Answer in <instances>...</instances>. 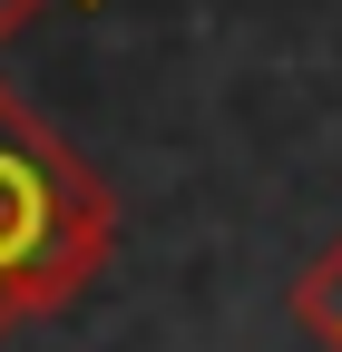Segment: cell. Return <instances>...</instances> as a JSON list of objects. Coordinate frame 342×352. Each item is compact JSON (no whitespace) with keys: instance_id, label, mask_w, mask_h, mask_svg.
Returning <instances> with one entry per match:
<instances>
[{"instance_id":"1","label":"cell","mask_w":342,"mask_h":352,"mask_svg":"<svg viewBox=\"0 0 342 352\" xmlns=\"http://www.w3.org/2000/svg\"><path fill=\"white\" fill-rule=\"evenodd\" d=\"M117 254V196L0 78V333L78 303Z\"/></svg>"},{"instance_id":"2","label":"cell","mask_w":342,"mask_h":352,"mask_svg":"<svg viewBox=\"0 0 342 352\" xmlns=\"http://www.w3.org/2000/svg\"><path fill=\"white\" fill-rule=\"evenodd\" d=\"M284 303H293V323H304V342H313V352H342V235L304 264V274H293V294H284Z\"/></svg>"},{"instance_id":"3","label":"cell","mask_w":342,"mask_h":352,"mask_svg":"<svg viewBox=\"0 0 342 352\" xmlns=\"http://www.w3.org/2000/svg\"><path fill=\"white\" fill-rule=\"evenodd\" d=\"M39 10H89V0H0V39H20Z\"/></svg>"}]
</instances>
